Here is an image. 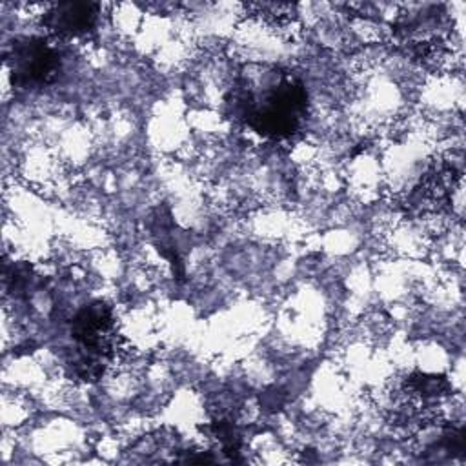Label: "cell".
Masks as SVG:
<instances>
[{"label": "cell", "instance_id": "6da1fadb", "mask_svg": "<svg viewBox=\"0 0 466 466\" xmlns=\"http://www.w3.org/2000/svg\"><path fill=\"white\" fill-rule=\"evenodd\" d=\"M231 106L235 115L257 135L271 140L291 138L299 133L308 113L304 84L284 69H266L240 76Z\"/></svg>", "mask_w": 466, "mask_h": 466}, {"label": "cell", "instance_id": "7a4b0ae2", "mask_svg": "<svg viewBox=\"0 0 466 466\" xmlns=\"http://www.w3.org/2000/svg\"><path fill=\"white\" fill-rule=\"evenodd\" d=\"M13 86L22 89L42 87L60 71L58 51L40 36H25L13 42L7 55Z\"/></svg>", "mask_w": 466, "mask_h": 466}, {"label": "cell", "instance_id": "3957f363", "mask_svg": "<svg viewBox=\"0 0 466 466\" xmlns=\"http://www.w3.org/2000/svg\"><path fill=\"white\" fill-rule=\"evenodd\" d=\"M96 18L98 4L66 2L51 5L42 16V24L58 36H82L93 31Z\"/></svg>", "mask_w": 466, "mask_h": 466}]
</instances>
